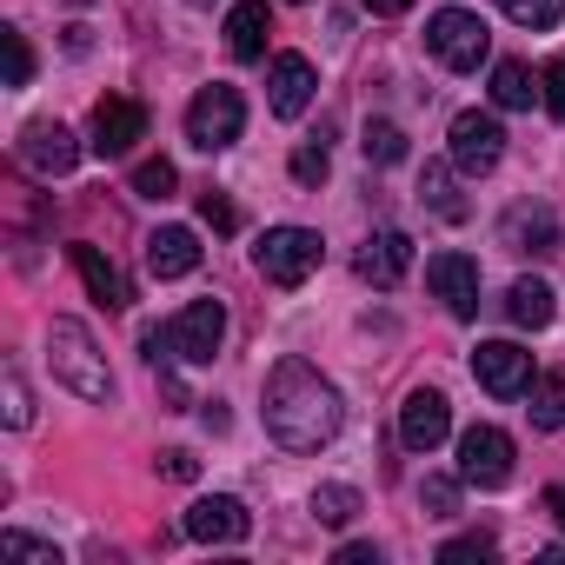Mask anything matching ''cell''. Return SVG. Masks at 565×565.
<instances>
[{
  "instance_id": "cell-1",
  "label": "cell",
  "mask_w": 565,
  "mask_h": 565,
  "mask_svg": "<svg viewBox=\"0 0 565 565\" xmlns=\"http://www.w3.org/2000/svg\"><path fill=\"white\" fill-rule=\"evenodd\" d=\"M266 433L287 446V452H320V446H333V433H340V419H347V406H340V393H333V380L313 366V360H300V353H287L273 373H266Z\"/></svg>"
},
{
  "instance_id": "cell-2",
  "label": "cell",
  "mask_w": 565,
  "mask_h": 565,
  "mask_svg": "<svg viewBox=\"0 0 565 565\" xmlns=\"http://www.w3.org/2000/svg\"><path fill=\"white\" fill-rule=\"evenodd\" d=\"M47 366H54V380H61L67 393H81V399H94V406L114 399L107 353L94 347V333H87L81 320H54V327H47Z\"/></svg>"
},
{
  "instance_id": "cell-3",
  "label": "cell",
  "mask_w": 565,
  "mask_h": 565,
  "mask_svg": "<svg viewBox=\"0 0 565 565\" xmlns=\"http://www.w3.org/2000/svg\"><path fill=\"white\" fill-rule=\"evenodd\" d=\"M327 259V239L313 226H273L259 246H253V266L266 273V287H307Z\"/></svg>"
},
{
  "instance_id": "cell-4",
  "label": "cell",
  "mask_w": 565,
  "mask_h": 565,
  "mask_svg": "<svg viewBox=\"0 0 565 565\" xmlns=\"http://www.w3.org/2000/svg\"><path fill=\"white\" fill-rule=\"evenodd\" d=\"M426 47H433L439 67H452V74H479V61L492 54V34H486L479 14H466V8H439V14L426 21Z\"/></svg>"
},
{
  "instance_id": "cell-5",
  "label": "cell",
  "mask_w": 565,
  "mask_h": 565,
  "mask_svg": "<svg viewBox=\"0 0 565 565\" xmlns=\"http://www.w3.org/2000/svg\"><path fill=\"white\" fill-rule=\"evenodd\" d=\"M239 134H246V100H239V87H226V81L200 87L193 107H186V140H193L200 153H220V147H233Z\"/></svg>"
},
{
  "instance_id": "cell-6",
  "label": "cell",
  "mask_w": 565,
  "mask_h": 565,
  "mask_svg": "<svg viewBox=\"0 0 565 565\" xmlns=\"http://www.w3.org/2000/svg\"><path fill=\"white\" fill-rule=\"evenodd\" d=\"M459 479L479 492H499L512 479V439L499 426H466L459 433Z\"/></svg>"
},
{
  "instance_id": "cell-7",
  "label": "cell",
  "mask_w": 565,
  "mask_h": 565,
  "mask_svg": "<svg viewBox=\"0 0 565 565\" xmlns=\"http://www.w3.org/2000/svg\"><path fill=\"white\" fill-rule=\"evenodd\" d=\"M167 340H173V360H186V366H213V353H220V340H226V307H220V300H193V307H180V320L167 327Z\"/></svg>"
},
{
  "instance_id": "cell-8",
  "label": "cell",
  "mask_w": 565,
  "mask_h": 565,
  "mask_svg": "<svg viewBox=\"0 0 565 565\" xmlns=\"http://www.w3.org/2000/svg\"><path fill=\"white\" fill-rule=\"evenodd\" d=\"M446 433H452L446 393H439V386H413L406 406H399V446H406V452H439Z\"/></svg>"
},
{
  "instance_id": "cell-9",
  "label": "cell",
  "mask_w": 565,
  "mask_h": 565,
  "mask_svg": "<svg viewBox=\"0 0 565 565\" xmlns=\"http://www.w3.org/2000/svg\"><path fill=\"white\" fill-rule=\"evenodd\" d=\"M426 287L446 300L452 320H479V259L472 253H433L426 259Z\"/></svg>"
},
{
  "instance_id": "cell-10",
  "label": "cell",
  "mask_w": 565,
  "mask_h": 565,
  "mask_svg": "<svg viewBox=\"0 0 565 565\" xmlns=\"http://www.w3.org/2000/svg\"><path fill=\"white\" fill-rule=\"evenodd\" d=\"M499 153H505V127H499L492 114L466 107V114L452 120V167L479 180V173H492V167H499Z\"/></svg>"
},
{
  "instance_id": "cell-11",
  "label": "cell",
  "mask_w": 565,
  "mask_h": 565,
  "mask_svg": "<svg viewBox=\"0 0 565 565\" xmlns=\"http://www.w3.org/2000/svg\"><path fill=\"white\" fill-rule=\"evenodd\" d=\"M472 380H479L492 399H519V393H532V353L512 347V340H486V347L472 353Z\"/></svg>"
},
{
  "instance_id": "cell-12",
  "label": "cell",
  "mask_w": 565,
  "mask_h": 565,
  "mask_svg": "<svg viewBox=\"0 0 565 565\" xmlns=\"http://www.w3.org/2000/svg\"><path fill=\"white\" fill-rule=\"evenodd\" d=\"M180 532L200 539V545H239V539L253 532V512H246L239 499L213 492V499H193V505H186V525H180Z\"/></svg>"
},
{
  "instance_id": "cell-13",
  "label": "cell",
  "mask_w": 565,
  "mask_h": 565,
  "mask_svg": "<svg viewBox=\"0 0 565 565\" xmlns=\"http://www.w3.org/2000/svg\"><path fill=\"white\" fill-rule=\"evenodd\" d=\"M140 134H147V107H140V100L107 94V100L94 107V153H100V160L134 153V140H140Z\"/></svg>"
},
{
  "instance_id": "cell-14",
  "label": "cell",
  "mask_w": 565,
  "mask_h": 565,
  "mask_svg": "<svg viewBox=\"0 0 565 565\" xmlns=\"http://www.w3.org/2000/svg\"><path fill=\"white\" fill-rule=\"evenodd\" d=\"M313 61L307 54H279L273 67H266V94H273V114L279 120H300L307 107H313Z\"/></svg>"
},
{
  "instance_id": "cell-15",
  "label": "cell",
  "mask_w": 565,
  "mask_h": 565,
  "mask_svg": "<svg viewBox=\"0 0 565 565\" xmlns=\"http://www.w3.org/2000/svg\"><path fill=\"white\" fill-rule=\"evenodd\" d=\"M21 160L34 167V173H74V160H81V140L61 127V120H34L28 134H21Z\"/></svg>"
},
{
  "instance_id": "cell-16",
  "label": "cell",
  "mask_w": 565,
  "mask_h": 565,
  "mask_svg": "<svg viewBox=\"0 0 565 565\" xmlns=\"http://www.w3.org/2000/svg\"><path fill=\"white\" fill-rule=\"evenodd\" d=\"M505 246L512 253H532V259H545V253H558V220H552V206H532V200H519L512 213H505Z\"/></svg>"
},
{
  "instance_id": "cell-17",
  "label": "cell",
  "mask_w": 565,
  "mask_h": 565,
  "mask_svg": "<svg viewBox=\"0 0 565 565\" xmlns=\"http://www.w3.org/2000/svg\"><path fill=\"white\" fill-rule=\"evenodd\" d=\"M193 266H200V233L193 226H160L147 239V273L153 279H186Z\"/></svg>"
},
{
  "instance_id": "cell-18",
  "label": "cell",
  "mask_w": 565,
  "mask_h": 565,
  "mask_svg": "<svg viewBox=\"0 0 565 565\" xmlns=\"http://www.w3.org/2000/svg\"><path fill=\"white\" fill-rule=\"evenodd\" d=\"M413 266V239L406 233H373L360 246V279H373V287H399Z\"/></svg>"
},
{
  "instance_id": "cell-19",
  "label": "cell",
  "mask_w": 565,
  "mask_h": 565,
  "mask_svg": "<svg viewBox=\"0 0 565 565\" xmlns=\"http://www.w3.org/2000/svg\"><path fill=\"white\" fill-rule=\"evenodd\" d=\"M74 273L87 279V294H94V300H100L107 313H120V307L134 300V294H127V279H120V266H114V259H107L100 246H87V239L74 246Z\"/></svg>"
},
{
  "instance_id": "cell-20",
  "label": "cell",
  "mask_w": 565,
  "mask_h": 565,
  "mask_svg": "<svg viewBox=\"0 0 565 565\" xmlns=\"http://www.w3.org/2000/svg\"><path fill=\"white\" fill-rule=\"evenodd\" d=\"M266 34H273L266 0H239V8L226 14V54L233 61H266Z\"/></svg>"
},
{
  "instance_id": "cell-21",
  "label": "cell",
  "mask_w": 565,
  "mask_h": 565,
  "mask_svg": "<svg viewBox=\"0 0 565 565\" xmlns=\"http://www.w3.org/2000/svg\"><path fill=\"white\" fill-rule=\"evenodd\" d=\"M552 313H558V307H552V287H545V279H512V287H505V320H512V327H532V333H539V327H552Z\"/></svg>"
},
{
  "instance_id": "cell-22",
  "label": "cell",
  "mask_w": 565,
  "mask_h": 565,
  "mask_svg": "<svg viewBox=\"0 0 565 565\" xmlns=\"http://www.w3.org/2000/svg\"><path fill=\"white\" fill-rule=\"evenodd\" d=\"M532 426L539 433H565V373L532 380Z\"/></svg>"
},
{
  "instance_id": "cell-23",
  "label": "cell",
  "mask_w": 565,
  "mask_h": 565,
  "mask_svg": "<svg viewBox=\"0 0 565 565\" xmlns=\"http://www.w3.org/2000/svg\"><path fill=\"white\" fill-rule=\"evenodd\" d=\"M360 153H366L373 167H399V160H406V134H399L393 120H366V134H360Z\"/></svg>"
},
{
  "instance_id": "cell-24",
  "label": "cell",
  "mask_w": 565,
  "mask_h": 565,
  "mask_svg": "<svg viewBox=\"0 0 565 565\" xmlns=\"http://www.w3.org/2000/svg\"><path fill=\"white\" fill-rule=\"evenodd\" d=\"M313 519L333 525V532L353 525V519H360V492H353V486H313Z\"/></svg>"
},
{
  "instance_id": "cell-25",
  "label": "cell",
  "mask_w": 565,
  "mask_h": 565,
  "mask_svg": "<svg viewBox=\"0 0 565 565\" xmlns=\"http://www.w3.org/2000/svg\"><path fill=\"white\" fill-rule=\"evenodd\" d=\"M492 100L512 107V114L532 107V74H525V61H499V67H492Z\"/></svg>"
},
{
  "instance_id": "cell-26",
  "label": "cell",
  "mask_w": 565,
  "mask_h": 565,
  "mask_svg": "<svg viewBox=\"0 0 565 565\" xmlns=\"http://www.w3.org/2000/svg\"><path fill=\"white\" fill-rule=\"evenodd\" d=\"M499 8H505L512 28H532V34H545V28L565 21V0H499Z\"/></svg>"
},
{
  "instance_id": "cell-27",
  "label": "cell",
  "mask_w": 565,
  "mask_h": 565,
  "mask_svg": "<svg viewBox=\"0 0 565 565\" xmlns=\"http://www.w3.org/2000/svg\"><path fill=\"white\" fill-rule=\"evenodd\" d=\"M173 186H180L173 160H140V167H134V193H140V200H167Z\"/></svg>"
},
{
  "instance_id": "cell-28",
  "label": "cell",
  "mask_w": 565,
  "mask_h": 565,
  "mask_svg": "<svg viewBox=\"0 0 565 565\" xmlns=\"http://www.w3.org/2000/svg\"><path fill=\"white\" fill-rule=\"evenodd\" d=\"M0 47H8V87H28V81H34V54H28V34H21V28H0Z\"/></svg>"
},
{
  "instance_id": "cell-29",
  "label": "cell",
  "mask_w": 565,
  "mask_h": 565,
  "mask_svg": "<svg viewBox=\"0 0 565 565\" xmlns=\"http://www.w3.org/2000/svg\"><path fill=\"white\" fill-rule=\"evenodd\" d=\"M333 173V160H327V140H307V147H294V180L300 186H320Z\"/></svg>"
},
{
  "instance_id": "cell-30",
  "label": "cell",
  "mask_w": 565,
  "mask_h": 565,
  "mask_svg": "<svg viewBox=\"0 0 565 565\" xmlns=\"http://www.w3.org/2000/svg\"><path fill=\"white\" fill-rule=\"evenodd\" d=\"M419 193H426L446 220H466V206L452 200V173H446V167H426V173H419Z\"/></svg>"
},
{
  "instance_id": "cell-31",
  "label": "cell",
  "mask_w": 565,
  "mask_h": 565,
  "mask_svg": "<svg viewBox=\"0 0 565 565\" xmlns=\"http://www.w3.org/2000/svg\"><path fill=\"white\" fill-rule=\"evenodd\" d=\"M419 505H426L433 519H452V512H459V479H426V486H419Z\"/></svg>"
},
{
  "instance_id": "cell-32",
  "label": "cell",
  "mask_w": 565,
  "mask_h": 565,
  "mask_svg": "<svg viewBox=\"0 0 565 565\" xmlns=\"http://www.w3.org/2000/svg\"><path fill=\"white\" fill-rule=\"evenodd\" d=\"M200 220H206L213 233H233V226H239V213H233V200H226V193H213V186L200 193Z\"/></svg>"
},
{
  "instance_id": "cell-33",
  "label": "cell",
  "mask_w": 565,
  "mask_h": 565,
  "mask_svg": "<svg viewBox=\"0 0 565 565\" xmlns=\"http://www.w3.org/2000/svg\"><path fill=\"white\" fill-rule=\"evenodd\" d=\"M539 87H545V114H552V120H565V54L539 74Z\"/></svg>"
},
{
  "instance_id": "cell-34",
  "label": "cell",
  "mask_w": 565,
  "mask_h": 565,
  "mask_svg": "<svg viewBox=\"0 0 565 565\" xmlns=\"http://www.w3.org/2000/svg\"><path fill=\"white\" fill-rule=\"evenodd\" d=\"M0 545H8L14 558H34V565H61V552H54V545H41V539H28V532H8Z\"/></svg>"
},
{
  "instance_id": "cell-35",
  "label": "cell",
  "mask_w": 565,
  "mask_h": 565,
  "mask_svg": "<svg viewBox=\"0 0 565 565\" xmlns=\"http://www.w3.org/2000/svg\"><path fill=\"white\" fill-rule=\"evenodd\" d=\"M8 426H14V433H21V426H34V399H28L21 373H8Z\"/></svg>"
},
{
  "instance_id": "cell-36",
  "label": "cell",
  "mask_w": 565,
  "mask_h": 565,
  "mask_svg": "<svg viewBox=\"0 0 565 565\" xmlns=\"http://www.w3.org/2000/svg\"><path fill=\"white\" fill-rule=\"evenodd\" d=\"M439 558H446V565H459V558H492V539H486V532L452 539V545H439Z\"/></svg>"
},
{
  "instance_id": "cell-37",
  "label": "cell",
  "mask_w": 565,
  "mask_h": 565,
  "mask_svg": "<svg viewBox=\"0 0 565 565\" xmlns=\"http://www.w3.org/2000/svg\"><path fill=\"white\" fill-rule=\"evenodd\" d=\"M160 472H167V479H200V459H193L186 446H173V452H160Z\"/></svg>"
},
{
  "instance_id": "cell-38",
  "label": "cell",
  "mask_w": 565,
  "mask_h": 565,
  "mask_svg": "<svg viewBox=\"0 0 565 565\" xmlns=\"http://www.w3.org/2000/svg\"><path fill=\"white\" fill-rule=\"evenodd\" d=\"M539 505H545V512L558 519V532H565V486H545V492H539Z\"/></svg>"
},
{
  "instance_id": "cell-39",
  "label": "cell",
  "mask_w": 565,
  "mask_h": 565,
  "mask_svg": "<svg viewBox=\"0 0 565 565\" xmlns=\"http://www.w3.org/2000/svg\"><path fill=\"white\" fill-rule=\"evenodd\" d=\"M373 558H380L373 545H340V565H373Z\"/></svg>"
},
{
  "instance_id": "cell-40",
  "label": "cell",
  "mask_w": 565,
  "mask_h": 565,
  "mask_svg": "<svg viewBox=\"0 0 565 565\" xmlns=\"http://www.w3.org/2000/svg\"><path fill=\"white\" fill-rule=\"evenodd\" d=\"M413 0H366V14H406Z\"/></svg>"
},
{
  "instance_id": "cell-41",
  "label": "cell",
  "mask_w": 565,
  "mask_h": 565,
  "mask_svg": "<svg viewBox=\"0 0 565 565\" xmlns=\"http://www.w3.org/2000/svg\"><path fill=\"white\" fill-rule=\"evenodd\" d=\"M193 8H206V0H193Z\"/></svg>"
}]
</instances>
